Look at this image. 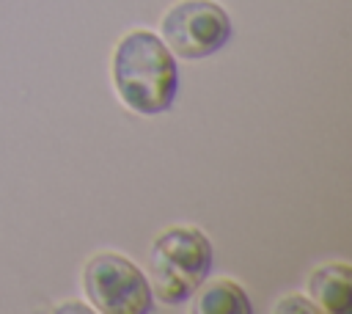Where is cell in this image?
Masks as SVG:
<instances>
[{"label":"cell","instance_id":"cell-1","mask_svg":"<svg viewBox=\"0 0 352 314\" xmlns=\"http://www.w3.org/2000/svg\"><path fill=\"white\" fill-rule=\"evenodd\" d=\"M113 80L126 107L143 116H154L173 105L179 69L170 50L154 33L129 30L116 47Z\"/></svg>","mask_w":352,"mask_h":314},{"label":"cell","instance_id":"cell-2","mask_svg":"<svg viewBox=\"0 0 352 314\" xmlns=\"http://www.w3.org/2000/svg\"><path fill=\"white\" fill-rule=\"evenodd\" d=\"M212 270V242L201 229L173 226L160 234L148 256V286L162 303L176 306L198 292Z\"/></svg>","mask_w":352,"mask_h":314},{"label":"cell","instance_id":"cell-3","mask_svg":"<svg viewBox=\"0 0 352 314\" xmlns=\"http://www.w3.org/2000/svg\"><path fill=\"white\" fill-rule=\"evenodd\" d=\"M88 300L102 314H146L154 306L148 278L121 253H96L82 270Z\"/></svg>","mask_w":352,"mask_h":314},{"label":"cell","instance_id":"cell-4","mask_svg":"<svg viewBox=\"0 0 352 314\" xmlns=\"http://www.w3.org/2000/svg\"><path fill=\"white\" fill-rule=\"evenodd\" d=\"M162 36L170 52L198 61L231 39V17L214 0H182L165 14Z\"/></svg>","mask_w":352,"mask_h":314},{"label":"cell","instance_id":"cell-5","mask_svg":"<svg viewBox=\"0 0 352 314\" xmlns=\"http://www.w3.org/2000/svg\"><path fill=\"white\" fill-rule=\"evenodd\" d=\"M349 281H352V270L344 262H333V264H322L311 273L308 286H311V297L319 303L322 311H333V314H346L352 306V292H349Z\"/></svg>","mask_w":352,"mask_h":314},{"label":"cell","instance_id":"cell-6","mask_svg":"<svg viewBox=\"0 0 352 314\" xmlns=\"http://www.w3.org/2000/svg\"><path fill=\"white\" fill-rule=\"evenodd\" d=\"M192 311H201V314H250V300L239 284H234L228 278H217V281H209L198 292Z\"/></svg>","mask_w":352,"mask_h":314},{"label":"cell","instance_id":"cell-7","mask_svg":"<svg viewBox=\"0 0 352 314\" xmlns=\"http://www.w3.org/2000/svg\"><path fill=\"white\" fill-rule=\"evenodd\" d=\"M292 308H300V311H316V306L305 303L302 297H286L283 303H278V311H292Z\"/></svg>","mask_w":352,"mask_h":314}]
</instances>
